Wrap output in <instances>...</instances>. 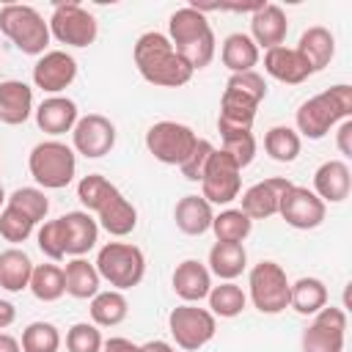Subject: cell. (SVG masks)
Wrapping results in <instances>:
<instances>
[{"label":"cell","mask_w":352,"mask_h":352,"mask_svg":"<svg viewBox=\"0 0 352 352\" xmlns=\"http://www.w3.org/2000/svg\"><path fill=\"white\" fill-rule=\"evenodd\" d=\"M135 66L140 77L160 88H179L192 80V66L173 50L165 33L148 30L135 41Z\"/></svg>","instance_id":"obj_1"},{"label":"cell","mask_w":352,"mask_h":352,"mask_svg":"<svg viewBox=\"0 0 352 352\" xmlns=\"http://www.w3.org/2000/svg\"><path fill=\"white\" fill-rule=\"evenodd\" d=\"M168 41L173 44V50L195 69H204L212 63L214 58V33H212V25L206 22V16L192 8V6H184L179 11L170 14V22H168Z\"/></svg>","instance_id":"obj_2"},{"label":"cell","mask_w":352,"mask_h":352,"mask_svg":"<svg viewBox=\"0 0 352 352\" xmlns=\"http://www.w3.org/2000/svg\"><path fill=\"white\" fill-rule=\"evenodd\" d=\"M349 116H352V85L341 82L300 104V110L294 113V124H297L294 132L305 135L308 140H322L338 121H346Z\"/></svg>","instance_id":"obj_3"},{"label":"cell","mask_w":352,"mask_h":352,"mask_svg":"<svg viewBox=\"0 0 352 352\" xmlns=\"http://www.w3.org/2000/svg\"><path fill=\"white\" fill-rule=\"evenodd\" d=\"M0 33L25 55H44L50 44V22L25 3H6L0 8Z\"/></svg>","instance_id":"obj_4"},{"label":"cell","mask_w":352,"mask_h":352,"mask_svg":"<svg viewBox=\"0 0 352 352\" xmlns=\"http://www.w3.org/2000/svg\"><path fill=\"white\" fill-rule=\"evenodd\" d=\"M28 168L36 184H41L44 190H63L77 173V157L74 148L60 140H41L33 146Z\"/></svg>","instance_id":"obj_5"},{"label":"cell","mask_w":352,"mask_h":352,"mask_svg":"<svg viewBox=\"0 0 352 352\" xmlns=\"http://www.w3.org/2000/svg\"><path fill=\"white\" fill-rule=\"evenodd\" d=\"M96 272L102 280H107L116 292L132 289L143 280L146 275V256L138 245L129 242H107L104 248H99L96 256Z\"/></svg>","instance_id":"obj_6"},{"label":"cell","mask_w":352,"mask_h":352,"mask_svg":"<svg viewBox=\"0 0 352 352\" xmlns=\"http://www.w3.org/2000/svg\"><path fill=\"white\" fill-rule=\"evenodd\" d=\"M168 330H170L179 349L198 352L201 346H206L214 338L217 319H214L212 311L198 308L195 302H184V305H176L168 314Z\"/></svg>","instance_id":"obj_7"},{"label":"cell","mask_w":352,"mask_h":352,"mask_svg":"<svg viewBox=\"0 0 352 352\" xmlns=\"http://www.w3.org/2000/svg\"><path fill=\"white\" fill-rule=\"evenodd\" d=\"M250 300L261 314H280L289 308V278L275 261H258L248 278Z\"/></svg>","instance_id":"obj_8"},{"label":"cell","mask_w":352,"mask_h":352,"mask_svg":"<svg viewBox=\"0 0 352 352\" xmlns=\"http://www.w3.org/2000/svg\"><path fill=\"white\" fill-rule=\"evenodd\" d=\"M195 143H198V135L179 121H157L146 132L148 154H154V160L165 165H182L195 148Z\"/></svg>","instance_id":"obj_9"},{"label":"cell","mask_w":352,"mask_h":352,"mask_svg":"<svg viewBox=\"0 0 352 352\" xmlns=\"http://www.w3.org/2000/svg\"><path fill=\"white\" fill-rule=\"evenodd\" d=\"M96 16L80 3H58L50 16V36L69 47H88L96 41Z\"/></svg>","instance_id":"obj_10"},{"label":"cell","mask_w":352,"mask_h":352,"mask_svg":"<svg viewBox=\"0 0 352 352\" xmlns=\"http://www.w3.org/2000/svg\"><path fill=\"white\" fill-rule=\"evenodd\" d=\"M239 165L223 151V148H214L206 168H204V176H201V198H206L209 204H231L234 198H239V187H242V179H239Z\"/></svg>","instance_id":"obj_11"},{"label":"cell","mask_w":352,"mask_h":352,"mask_svg":"<svg viewBox=\"0 0 352 352\" xmlns=\"http://www.w3.org/2000/svg\"><path fill=\"white\" fill-rule=\"evenodd\" d=\"M344 336L346 314L336 305H324L302 333V352H344Z\"/></svg>","instance_id":"obj_12"},{"label":"cell","mask_w":352,"mask_h":352,"mask_svg":"<svg viewBox=\"0 0 352 352\" xmlns=\"http://www.w3.org/2000/svg\"><path fill=\"white\" fill-rule=\"evenodd\" d=\"M324 201L308 190V187H300V184H292L283 198H280V206H278V214L292 226V228H300V231H308V228H316L322 226L324 220Z\"/></svg>","instance_id":"obj_13"},{"label":"cell","mask_w":352,"mask_h":352,"mask_svg":"<svg viewBox=\"0 0 352 352\" xmlns=\"http://www.w3.org/2000/svg\"><path fill=\"white\" fill-rule=\"evenodd\" d=\"M72 143L74 151H80L88 160H99L104 154H110V148L116 146V126L110 118L99 116V113H88L82 118H77L74 129H72Z\"/></svg>","instance_id":"obj_14"},{"label":"cell","mask_w":352,"mask_h":352,"mask_svg":"<svg viewBox=\"0 0 352 352\" xmlns=\"http://www.w3.org/2000/svg\"><path fill=\"white\" fill-rule=\"evenodd\" d=\"M74 77H77V60L66 50H50L33 66V82L47 94H60L74 82Z\"/></svg>","instance_id":"obj_15"},{"label":"cell","mask_w":352,"mask_h":352,"mask_svg":"<svg viewBox=\"0 0 352 352\" xmlns=\"http://www.w3.org/2000/svg\"><path fill=\"white\" fill-rule=\"evenodd\" d=\"M292 187L289 179H280V176H272V179H264V182H256L253 187H248L242 192V212L250 217V220H267L272 214H278V206H280V198L283 192Z\"/></svg>","instance_id":"obj_16"},{"label":"cell","mask_w":352,"mask_h":352,"mask_svg":"<svg viewBox=\"0 0 352 352\" xmlns=\"http://www.w3.org/2000/svg\"><path fill=\"white\" fill-rule=\"evenodd\" d=\"M286 33H289V22H286V14H283L280 6L261 3L253 11V16H250V38H253L256 47H264V50L280 47Z\"/></svg>","instance_id":"obj_17"},{"label":"cell","mask_w":352,"mask_h":352,"mask_svg":"<svg viewBox=\"0 0 352 352\" xmlns=\"http://www.w3.org/2000/svg\"><path fill=\"white\" fill-rule=\"evenodd\" d=\"M264 72L270 77H275L278 82H286V85H300L314 74L308 60L297 50L283 47V44L264 52Z\"/></svg>","instance_id":"obj_18"},{"label":"cell","mask_w":352,"mask_h":352,"mask_svg":"<svg viewBox=\"0 0 352 352\" xmlns=\"http://www.w3.org/2000/svg\"><path fill=\"white\" fill-rule=\"evenodd\" d=\"M96 214H99L102 228H104L107 234H113V236H126V234H132L135 226H138V209L124 198V192H121L116 184H113V190L104 195V201L99 204Z\"/></svg>","instance_id":"obj_19"},{"label":"cell","mask_w":352,"mask_h":352,"mask_svg":"<svg viewBox=\"0 0 352 352\" xmlns=\"http://www.w3.org/2000/svg\"><path fill=\"white\" fill-rule=\"evenodd\" d=\"M352 190V176H349V165L344 160H327L316 168L314 173V192L327 204H341L344 198H349Z\"/></svg>","instance_id":"obj_20"},{"label":"cell","mask_w":352,"mask_h":352,"mask_svg":"<svg viewBox=\"0 0 352 352\" xmlns=\"http://www.w3.org/2000/svg\"><path fill=\"white\" fill-rule=\"evenodd\" d=\"M33 113V88L22 80L0 82V121L8 126L25 124Z\"/></svg>","instance_id":"obj_21"},{"label":"cell","mask_w":352,"mask_h":352,"mask_svg":"<svg viewBox=\"0 0 352 352\" xmlns=\"http://www.w3.org/2000/svg\"><path fill=\"white\" fill-rule=\"evenodd\" d=\"M33 113H36L38 129L47 132V135H55V138L63 135V132H72L77 118H80L77 116V104L72 99H66V96H50Z\"/></svg>","instance_id":"obj_22"},{"label":"cell","mask_w":352,"mask_h":352,"mask_svg":"<svg viewBox=\"0 0 352 352\" xmlns=\"http://www.w3.org/2000/svg\"><path fill=\"white\" fill-rule=\"evenodd\" d=\"M212 289V272L198 258H184L173 270V292L184 302H201Z\"/></svg>","instance_id":"obj_23"},{"label":"cell","mask_w":352,"mask_h":352,"mask_svg":"<svg viewBox=\"0 0 352 352\" xmlns=\"http://www.w3.org/2000/svg\"><path fill=\"white\" fill-rule=\"evenodd\" d=\"M173 220H176V228L187 236H201L212 228V220H214V212H212V204L201 195H184L179 198L176 209H173Z\"/></svg>","instance_id":"obj_24"},{"label":"cell","mask_w":352,"mask_h":352,"mask_svg":"<svg viewBox=\"0 0 352 352\" xmlns=\"http://www.w3.org/2000/svg\"><path fill=\"white\" fill-rule=\"evenodd\" d=\"M66 234V256H85L99 239V223L88 212H66L60 217Z\"/></svg>","instance_id":"obj_25"},{"label":"cell","mask_w":352,"mask_h":352,"mask_svg":"<svg viewBox=\"0 0 352 352\" xmlns=\"http://www.w3.org/2000/svg\"><path fill=\"white\" fill-rule=\"evenodd\" d=\"M256 102L226 88L223 99H220V116H217V132H239V129H250L253 118H256Z\"/></svg>","instance_id":"obj_26"},{"label":"cell","mask_w":352,"mask_h":352,"mask_svg":"<svg viewBox=\"0 0 352 352\" xmlns=\"http://www.w3.org/2000/svg\"><path fill=\"white\" fill-rule=\"evenodd\" d=\"M294 50L308 60L311 72H322V69L333 60V55H336V38H333V33H330L327 28L314 25V28L302 30L300 44H297Z\"/></svg>","instance_id":"obj_27"},{"label":"cell","mask_w":352,"mask_h":352,"mask_svg":"<svg viewBox=\"0 0 352 352\" xmlns=\"http://www.w3.org/2000/svg\"><path fill=\"white\" fill-rule=\"evenodd\" d=\"M248 267V253L242 242H214L209 250V272L220 280H234Z\"/></svg>","instance_id":"obj_28"},{"label":"cell","mask_w":352,"mask_h":352,"mask_svg":"<svg viewBox=\"0 0 352 352\" xmlns=\"http://www.w3.org/2000/svg\"><path fill=\"white\" fill-rule=\"evenodd\" d=\"M33 261L25 250L19 248H8L0 253V286L6 292H22L30 286V275H33Z\"/></svg>","instance_id":"obj_29"},{"label":"cell","mask_w":352,"mask_h":352,"mask_svg":"<svg viewBox=\"0 0 352 352\" xmlns=\"http://www.w3.org/2000/svg\"><path fill=\"white\" fill-rule=\"evenodd\" d=\"M220 58H223V66L231 69V74L253 72V66L258 63V47L248 33H231L220 47Z\"/></svg>","instance_id":"obj_30"},{"label":"cell","mask_w":352,"mask_h":352,"mask_svg":"<svg viewBox=\"0 0 352 352\" xmlns=\"http://www.w3.org/2000/svg\"><path fill=\"white\" fill-rule=\"evenodd\" d=\"M63 280H66V294H72L74 300H91L99 292V283H102L96 267L82 256H77L66 264Z\"/></svg>","instance_id":"obj_31"},{"label":"cell","mask_w":352,"mask_h":352,"mask_svg":"<svg viewBox=\"0 0 352 352\" xmlns=\"http://www.w3.org/2000/svg\"><path fill=\"white\" fill-rule=\"evenodd\" d=\"M327 305V286L319 278H300L289 286V308L302 316H314Z\"/></svg>","instance_id":"obj_32"},{"label":"cell","mask_w":352,"mask_h":352,"mask_svg":"<svg viewBox=\"0 0 352 352\" xmlns=\"http://www.w3.org/2000/svg\"><path fill=\"white\" fill-rule=\"evenodd\" d=\"M129 314V302L121 292L110 289V292H96L91 297V319L96 327H116L126 319Z\"/></svg>","instance_id":"obj_33"},{"label":"cell","mask_w":352,"mask_h":352,"mask_svg":"<svg viewBox=\"0 0 352 352\" xmlns=\"http://www.w3.org/2000/svg\"><path fill=\"white\" fill-rule=\"evenodd\" d=\"M36 300L41 302H55L66 294V280H63V270L58 264H36L33 275H30V286Z\"/></svg>","instance_id":"obj_34"},{"label":"cell","mask_w":352,"mask_h":352,"mask_svg":"<svg viewBox=\"0 0 352 352\" xmlns=\"http://www.w3.org/2000/svg\"><path fill=\"white\" fill-rule=\"evenodd\" d=\"M206 297H209V311H212L214 316H223V319L239 316V314L245 311V305H248L245 292H242L234 280H223L220 286H212Z\"/></svg>","instance_id":"obj_35"},{"label":"cell","mask_w":352,"mask_h":352,"mask_svg":"<svg viewBox=\"0 0 352 352\" xmlns=\"http://www.w3.org/2000/svg\"><path fill=\"white\" fill-rule=\"evenodd\" d=\"M253 228V220L242 209H223L212 220V231L217 242H245Z\"/></svg>","instance_id":"obj_36"},{"label":"cell","mask_w":352,"mask_h":352,"mask_svg":"<svg viewBox=\"0 0 352 352\" xmlns=\"http://www.w3.org/2000/svg\"><path fill=\"white\" fill-rule=\"evenodd\" d=\"M264 148L275 162H294L300 154V135L292 126H272L264 135Z\"/></svg>","instance_id":"obj_37"},{"label":"cell","mask_w":352,"mask_h":352,"mask_svg":"<svg viewBox=\"0 0 352 352\" xmlns=\"http://www.w3.org/2000/svg\"><path fill=\"white\" fill-rule=\"evenodd\" d=\"M22 352H58L60 333L52 322H30L22 330Z\"/></svg>","instance_id":"obj_38"},{"label":"cell","mask_w":352,"mask_h":352,"mask_svg":"<svg viewBox=\"0 0 352 352\" xmlns=\"http://www.w3.org/2000/svg\"><path fill=\"white\" fill-rule=\"evenodd\" d=\"M6 204L14 206V209H19V212H22L25 217H30L33 223L44 220L47 212H50V201H47L44 190H38V187H19V190H14V192L6 198Z\"/></svg>","instance_id":"obj_39"},{"label":"cell","mask_w":352,"mask_h":352,"mask_svg":"<svg viewBox=\"0 0 352 352\" xmlns=\"http://www.w3.org/2000/svg\"><path fill=\"white\" fill-rule=\"evenodd\" d=\"M223 151L242 168H248L256 157V138L250 129H239V132H223Z\"/></svg>","instance_id":"obj_40"},{"label":"cell","mask_w":352,"mask_h":352,"mask_svg":"<svg viewBox=\"0 0 352 352\" xmlns=\"http://www.w3.org/2000/svg\"><path fill=\"white\" fill-rule=\"evenodd\" d=\"M33 228H36V223L30 217H25L19 209H14V206L6 204V209L0 212V236L6 242L19 245V242H25L33 234Z\"/></svg>","instance_id":"obj_41"},{"label":"cell","mask_w":352,"mask_h":352,"mask_svg":"<svg viewBox=\"0 0 352 352\" xmlns=\"http://www.w3.org/2000/svg\"><path fill=\"white\" fill-rule=\"evenodd\" d=\"M36 242H38V250H41L47 258L60 261V258L66 256V234H63L60 217L44 223V226L38 228V234H36Z\"/></svg>","instance_id":"obj_42"},{"label":"cell","mask_w":352,"mask_h":352,"mask_svg":"<svg viewBox=\"0 0 352 352\" xmlns=\"http://www.w3.org/2000/svg\"><path fill=\"white\" fill-rule=\"evenodd\" d=\"M102 333L96 324L88 322H77L69 327L66 333V349L69 352H102Z\"/></svg>","instance_id":"obj_43"},{"label":"cell","mask_w":352,"mask_h":352,"mask_svg":"<svg viewBox=\"0 0 352 352\" xmlns=\"http://www.w3.org/2000/svg\"><path fill=\"white\" fill-rule=\"evenodd\" d=\"M110 190H113V184H110L104 176L88 173V176H82L80 184H77V198H80V204L85 206V212H96L99 204L104 201V195H107Z\"/></svg>","instance_id":"obj_44"},{"label":"cell","mask_w":352,"mask_h":352,"mask_svg":"<svg viewBox=\"0 0 352 352\" xmlns=\"http://www.w3.org/2000/svg\"><path fill=\"white\" fill-rule=\"evenodd\" d=\"M226 88H231V91H236V94H242V96L253 99L256 104H261V99L267 96V82H264V77H261L258 72L231 74V77H228V82H226Z\"/></svg>","instance_id":"obj_45"},{"label":"cell","mask_w":352,"mask_h":352,"mask_svg":"<svg viewBox=\"0 0 352 352\" xmlns=\"http://www.w3.org/2000/svg\"><path fill=\"white\" fill-rule=\"evenodd\" d=\"M212 151H214V146H212L209 140L198 138V143H195V148L190 151V157H187V160L179 165V168H182V176H184L187 182H201L204 168H206V162H209Z\"/></svg>","instance_id":"obj_46"},{"label":"cell","mask_w":352,"mask_h":352,"mask_svg":"<svg viewBox=\"0 0 352 352\" xmlns=\"http://www.w3.org/2000/svg\"><path fill=\"white\" fill-rule=\"evenodd\" d=\"M102 352H143V346L140 344H135V341H129V338H107L104 344H102Z\"/></svg>","instance_id":"obj_47"},{"label":"cell","mask_w":352,"mask_h":352,"mask_svg":"<svg viewBox=\"0 0 352 352\" xmlns=\"http://www.w3.org/2000/svg\"><path fill=\"white\" fill-rule=\"evenodd\" d=\"M349 138H352V118L341 121V126H338V151H341L344 157L352 154V143H349Z\"/></svg>","instance_id":"obj_48"},{"label":"cell","mask_w":352,"mask_h":352,"mask_svg":"<svg viewBox=\"0 0 352 352\" xmlns=\"http://www.w3.org/2000/svg\"><path fill=\"white\" fill-rule=\"evenodd\" d=\"M14 319H16V308H14L8 300H0V330L11 327Z\"/></svg>","instance_id":"obj_49"},{"label":"cell","mask_w":352,"mask_h":352,"mask_svg":"<svg viewBox=\"0 0 352 352\" xmlns=\"http://www.w3.org/2000/svg\"><path fill=\"white\" fill-rule=\"evenodd\" d=\"M0 352H22V346H19V341L14 336L0 333Z\"/></svg>","instance_id":"obj_50"},{"label":"cell","mask_w":352,"mask_h":352,"mask_svg":"<svg viewBox=\"0 0 352 352\" xmlns=\"http://www.w3.org/2000/svg\"><path fill=\"white\" fill-rule=\"evenodd\" d=\"M143 352H176L168 341H160V338H154V341H148V344H143Z\"/></svg>","instance_id":"obj_51"},{"label":"cell","mask_w":352,"mask_h":352,"mask_svg":"<svg viewBox=\"0 0 352 352\" xmlns=\"http://www.w3.org/2000/svg\"><path fill=\"white\" fill-rule=\"evenodd\" d=\"M6 204V190H3V184H0V206Z\"/></svg>","instance_id":"obj_52"},{"label":"cell","mask_w":352,"mask_h":352,"mask_svg":"<svg viewBox=\"0 0 352 352\" xmlns=\"http://www.w3.org/2000/svg\"><path fill=\"white\" fill-rule=\"evenodd\" d=\"M0 82H3V77H0Z\"/></svg>","instance_id":"obj_53"}]
</instances>
